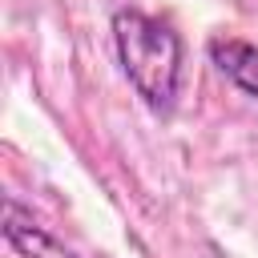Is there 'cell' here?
Listing matches in <instances>:
<instances>
[{"label": "cell", "instance_id": "6da1fadb", "mask_svg": "<svg viewBox=\"0 0 258 258\" xmlns=\"http://www.w3.org/2000/svg\"><path fill=\"white\" fill-rule=\"evenodd\" d=\"M113 44L137 97L153 113H169L181 85V36L157 16H145L137 8H117Z\"/></svg>", "mask_w": 258, "mask_h": 258}, {"label": "cell", "instance_id": "7a4b0ae2", "mask_svg": "<svg viewBox=\"0 0 258 258\" xmlns=\"http://www.w3.org/2000/svg\"><path fill=\"white\" fill-rule=\"evenodd\" d=\"M4 238H8V246L20 254V258H77L69 246H60L44 226H36L20 206H16V198H8L4 202Z\"/></svg>", "mask_w": 258, "mask_h": 258}, {"label": "cell", "instance_id": "3957f363", "mask_svg": "<svg viewBox=\"0 0 258 258\" xmlns=\"http://www.w3.org/2000/svg\"><path fill=\"white\" fill-rule=\"evenodd\" d=\"M210 60H214L218 73L230 77L242 93L258 97V44L234 40V36H226V40L218 36V40H210Z\"/></svg>", "mask_w": 258, "mask_h": 258}]
</instances>
